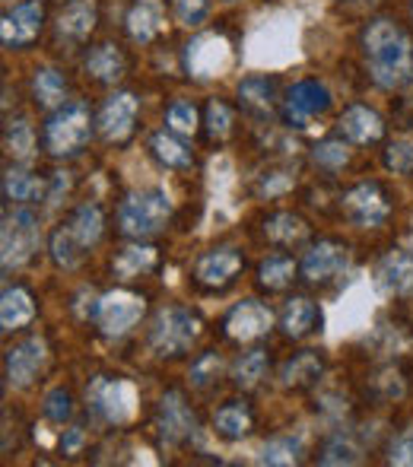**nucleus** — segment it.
Returning a JSON list of instances; mask_svg holds the SVG:
<instances>
[{
    "instance_id": "1",
    "label": "nucleus",
    "mask_w": 413,
    "mask_h": 467,
    "mask_svg": "<svg viewBox=\"0 0 413 467\" xmlns=\"http://www.w3.org/2000/svg\"><path fill=\"white\" fill-rule=\"evenodd\" d=\"M363 51L382 89H398L413 77V42L395 19H372L363 32Z\"/></svg>"
},
{
    "instance_id": "2",
    "label": "nucleus",
    "mask_w": 413,
    "mask_h": 467,
    "mask_svg": "<svg viewBox=\"0 0 413 467\" xmlns=\"http://www.w3.org/2000/svg\"><path fill=\"white\" fill-rule=\"evenodd\" d=\"M172 216V197L162 188L137 191V194L124 197L121 207H118V223H121V233L130 239H143V235L160 233L162 226Z\"/></svg>"
},
{
    "instance_id": "3",
    "label": "nucleus",
    "mask_w": 413,
    "mask_h": 467,
    "mask_svg": "<svg viewBox=\"0 0 413 467\" xmlns=\"http://www.w3.org/2000/svg\"><path fill=\"white\" fill-rule=\"evenodd\" d=\"M93 137V118L83 102H64L45 124V147L51 156H74Z\"/></svg>"
},
{
    "instance_id": "4",
    "label": "nucleus",
    "mask_w": 413,
    "mask_h": 467,
    "mask_svg": "<svg viewBox=\"0 0 413 467\" xmlns=\"http://www.w3.org/2000/svg\"><path fill=\"white\" fill-rule=\"evenodd\" d=\"M198 334H201V318L191 308L169 306L156 315L153 327H150V350L156 357H179V353L191 350Z\"/></svg>"
},
{
    "instance_id": "5",
    "label": "nucleus",
    "mask_w": 413,
    "mask_h": 467,
    "mask_svg": "<svg viewBox=\"0 0 413 467\" xmlns=\"http://www.w3.org/2000/svg\"><path fill=\"white\" fill-rule=\"evenodd\" d=\"M0 245H4V271L23 267L38 248V220L32 210H13L4 220V233H0Z\"/></svg>"
},
{
    "instance_id": "6",
    "label": "nucleus",
    "mask_w": 413,
    "mask_h": 467,
    "mask_svg": "<svg viewBox=\"0 0 413 467\" xmlns=\"http://www.w3.org/2000/svg\"><path fill=\"white\" fill-rule=\"evenodd\" d=\"M87 400L93 407L96 417L108 420V423H128L134 417V404H137V391L130 381L124 379H99L87 388Z\"/></svg>"
},
{
    "instance_id": "7",
    "label": "nucleus",
    "mask_w": 413,
    "mask_h": 467,
    "mask_svg": "<svg viewBox=\"0 0 413 467\" xmlns=\"http://www.w3.org/2000/svg\"><path fill=\"white\" fill-rule=\"evenodd\" d=\"M344 213L353 226L359 229H376L391 216V201L378 182H363V185L350 188L344 197Z\"/></svg>"
},
{
    "instance_id": "8",
    "label": "nucleus",
    "mask_w": 413,
    "mask_h": 467,
    "mask_svg": "<svg viewBox=\"0 0 413 467\" xmlns=\"http://www.w3.org/2000/svg\"><path fill=\"white\" fill-rule=\"evenodd\" d=\"M143 299L128 289H115V293L102 296L99 306H96V318L105 337H124L137 321L143 318Z\"/></svg>"
},
{
    "instance_id": "9",
    "label": "nucleus",
    "mask_w": 413,
    "mask_h": 467,
    "mask_svg": "<svg viewBox=\"0 0 413 467\" xmlns=\"http://www.w3.org/2000/svg\"><path fill=\"white\" fill-rule=\"evenodd\" d=\"M232 64V48L222 36H201L185 48V67L198 80H213Z\"/></svg>"
},
{
    "instance_id": "10",
    "label": "nucleus",
    "mask_w": 413,
    "mask_h": 467,
    "mask_svg": "<svg viewBox=\"0 0 413 467\" xmlns=\"http://www.w3.org/2000/svg\"><path fill=\"white\" fill-rule=\"evenodd\" d=\"M137 111H140V102H137L134 93H115L102 102L99 109V134L108 143H124L130 134H134V121H137Z\"/></svg>"
},
{
    "instance_id": "11",
    "label": "nucleus",
    "mask_w": 413,
    "mask_h": 467,
    "mask_svg": "<svg viewBox=\"0 0 413 467\" xmlns=\"http://www.w3.org/2000/svg\"><path fill=\"white\" fill-rule=\"evenodd\" d=\"M331 109V89L318 80H303L286 93V121L293 128H305V121Z\"/></svg>"
},
{
    "instance_id": "12",
    "label": "nucleus",
    "mask_w": 413,
    "mask_h": 467,
    "mask_svg": "<svg viewBox=\"0 0 413 467\" xmlns=\"http://www.w3.org/2000/svg\"><path fill=\"white\" fill-rule=\"evenodd\" d=\"M42 19H45V10L38 0L13 6V10L4 16V23H0V38H4L6 48H23V45H29L38 38Z\"/></svg>"
},
{
    "instance_id": "13",
    "label": "nucleus",
    "mask_w": 413,
    "mask_h": 467,
    "mask_svg": "<svg viewBox=\"0 0 413 467\" xmlns=\"http://www.w3.org/2000/svg\"><path fill=\"white\" fill-rule=\"evenodd\" d=\"M346 258H350V254H346V245H340V242H334V239L315 242L303 258V277L309 283L334 280L346 267Z\"/></svg>"
},
{
    "instance_id": "14",
    "label": "nucleus",
    "mask_w": 413,
    "mask_h": 467,
    "mask_svg": "<svg viewBox=\"0 0 413 467\" xmlns=\"http://www.w3.org/2000/svg\"><path fill=\"white\" fill-rule=\"evenodd\" d=\"M160 436L166 445H181L194 436V413L179 391H166L160 400Z\"/></svg>"
},
{
    "instance_id": "15",
    "label": "nucleus",
    "mask_w": 413,
    "mask_h": 467,
    "mask_svg": "<svg viewBox=\"0 0 413 467\" xmlns=\"http://www.w3.org/2000/svg\"><path fill=\"white\" fill-rule=\"evenodd\" d=\"M271 321H274V315H271V308L264 306V302H258V299H245V302H239V306L229 312V318H226V334L232 340H254V337H261V334H267L271 331Z\"/></svg>"
},
{
    "instance_id": "16",
    "label": "nucleus",
    "mask_w": 413,
    "mask_h": 467,
    "mask_svg": "<svg viewBox=\"0 0 413 467\" xmlns=\"http://www.w3.org/2000/svg\"><path fill=\"white\" fill-rule=\"evenodd\" d=\"M45 366V344L38 337H29L23 344H16L6 353V381L13 388H29L36 381V375Z\"/></svg>"
},
{
    "instance_id": "17",
    "label": "nucleus",
    "mask_w": 413,
    "mask_h": 467,
    "mask_svg": "<svg viewBox=\"0 0 413 467\" xmlns=\"http://www.w3.org/2000/svg\"><path fill=\"white\" fill-rule=\"evenodd\" d=\"M242 271V254L239 248H213V252H204L194 265V277L204 286H226V283L235 280V274Z\"/></svg>"
},
{
    "instance_id": "18",
    "label": "nucleus",
    "mask_w": 413,
    "mask_h": 467,
    "mask_svg": "<svg viewBox=\"0 0 413 467\" xmlns=\"http://www.w3.org/2000/svg\"><path fill=\"white\" fill-rule=\"evenodd\" d=\"M96 19H99L96 0H67L57 13V38L70 45L83 42L96 29Z\"/></svg>"
},
{
    "instance_id": "19",
    "label": "nucleus",
    "mask_w": 413,
    "mask_h": 467,
    "mask_svg": "<svg viewBox=\"0 0 413 467\" xmlns=\"http://www.w3.org/2000/svg\"><path fill=\"white\" fill-rule=\"evenodd\" d=\"M340 134L353 143H376L385 134V121L369 105H350L340 115Z\"/></svg>"
},
{
    "instance_id": "20",
    "label": "nucleus",
    "mask_w": 413,
    "mask_h": 467,
    "mask_svg": "<svg viewBox=\"0 0 413 467\" xmlns=\"http://www.w3.org/2000/svg\"><path fill=\"white\" fill-rule=\"evenodd\" d=\"M321 325V308L315 306L312 299L305 296H296V299L286 302L284 315H280V327H284L286 337L299 340V337H309L315 327Z\"/></svg>"
},
{
    "instance_id": "21",
    "label": "nucleus",
    "mask_w": 413,
    "mask_h": 467,
    "mask_svg": "<svg viewBox=\"0 0 413 467\" xmlns=\"http://www.w3.org/2000/svg\"><path fill=\"white\" fill-rule=\"evenodd\" d=\"M378 277L395 296H413V254L404 248H391L378 265Z\"/></svg>"
},
{
    "instance_id": "22",
    "label": "nucleus",
    "mask_w": 413,
    "mask_h": 467,
    "mask_svg": "<svg viewBox=\"0 0 413 467\" xmlns=\"http://www.w3.org/2000/svg\"><path fill=\"white\" fill-rule=\"evenodd\" d=\"M325 372V357L318 350H303L293 359H286L280 369V385L284 388H312Z\"/></svg>"
},
{
    "instance_id": "23",
    "label": "nucleus",
    "mask_w": 413,
    "mask_h": 467,
    "mask_svg": "<svg viewBox=\"0 0 413 467\" xmlns=\"http://www.w3.org/2000/svg\"><path fill=\"white\" fill-rule=\"evenodd\" d=\"M252 426H254V417L242 400H229V404H222L220 410L213 413L216 436H222L226 442H242V439L252 432Z\"/></svg>"
},
{
    "instance_id": "24",
    "label": "nucleus",
    "mask_w": 413,
    "mask_h": 467,
    "mask_svg": "<svg viewBox=\"0 0 413 467\" xmlns=\"http://www.w3.org/2000/svg\"><path fill=\"white\" fill-rule=\"evenodd\" d=\"M128 32L134 42L150 45L162 32V10L156 0H137L128 13Z\"/></svg>"
},
{
    "instance_id": "25",
    "label": "nucleus",
    "mask_w": 413,
    "mask_h": 467,
    "mask_svg": "<svg viewBox=\"0 0 413 467\" xmlns=\"http://www.w3.org/2000/svg\"><path fill=\"white\" fill-rule=\"evenodd\" d=\"M83 67H87V74L93 77L96 83H115L118 77L124 74V55L118 51V45H111V42L96 45L87 55V61H83Z\"/></svg>"
},
{
    "instance_id": "26",
    "label": "nucleus",
    "mask_w": 413,
    "mask_h": 467,
    "mask_svg": "<svg viewBox=\"0 0 413 467\" xmlns=\"http://www.w3.org/2000/svg\"><path fill=\"white\" fill-rule=\"evenodd\" d=\"M32 318H36L32 296L23 286L4 289V299H0V325H4V331H16V327L29 325Z\"/></svg>"
},
{
    "instance_id": "27",
    "label": "nucleus",
    "mask_w": 413,
    "mask_h": 467,
    "mask_svg": "<svg viewBox=\"0 0 413 467\" xmlns=\"http://www.w3.org/2000/svg\"><path fill=\"white\" fill-rule=\"evenodd\" d=\"M150 150H153V156L166 169H191V162H194L191 150L175 137V130H160V134H153Z\"/></svg>"
},
{
    "instance_id": "28",
    "label": "nucleus",
    "mask_w": 413,
    "mask_h": 467,
    "mask_svg": "<svg viewBox=\"0 0 413 467\" xmlns=\"http://www.w3.org/2000/svg\"><path fill=\"white\" fill-rule=\"evenodd\" d=\"M153 265H156V248H150V245L121 248V252L115 254V261H111L115 274L124 280H134V277H140V274L153 271Z\"/></svg>"
},
{
    "instance_id": "29",
    "label": "nucleus",
    "mask_w": 413,
    "mask_h": 467,
    "mask_svg": "<svg viewBox=\"0 0 413 467\" xmlns=\"http://www.w3.org/2000/svg\"><path fill=\"white\" fill-rule=\"evenodd\" d=\"M32 93H36V102L42 109H61L64 96H67V83H64V77L57 70L42 67L32 77Z\"/></svg>"
},
{
    "instance_id": "30",
    "label": "nucleus",
    "mask_w": 413,
    "mask_h": 467,
    "mask_svg": "<svg viewBox=\"0 0 413 467\" xmlns=\"http://www.w3.org/2000/svg\"><path fill=\"white\" fill-rule=\"evenodd\" d=\"M102 210L96 207V203H83L80 210H77L74 216H70V233L77 235V242H80L83 248H93L96 242H99L102 235Z\"/></svg>"
},
{
    "instance_id": "31",
    "label": "nucleus",
    "mask_w": 413,
    "mask_h": 467,
    "mask_svg": "<svg viewBox=\"0 0 413 467\" xmlns=\"http://www.w3.org/2000/svg\"><path fill=\"white\" fill-rule=\"evenodd\" d=\"M83 254H87V248H83L80 242H77V235L70 233V226H61L55 235H51V258H55L57 267L70 271V267L80 265Z\"/></svg>"
},
{
    "instance_id": "32",
    "label": "nucleus",
    "mask_w": 413,
    "mask_h": 467,
    "mask_svg": "<svg viewBox=\"0 0 413 467\" xmlns=\"http://www.w3.org/2000/svg\"><path fill=\"white\" fill-rule=\"evenodd\" d=\"M264 233L271 242H280V245H293L305 235V223L299 220L296 213H274L264 220Z\"/></svg>"
},
{
    "instance_id": "33",
    "label": "nucleus",
    "mask_w": 413,
    "mask_h": 467,
    "mask_svg": "<svg viewBox=\"0 0 413 467\" xmlns=\"http://www.w3.org/2000/svg\"><path fill=\"white\" fill-rule=\"evenodd\" d=\"M45 191L42 182L36 179V175H29L26 169H6L4 175V197L6 201H32V197H38Z\"/></svg>"
},
{
    "instance_id": "34",
    "label": "nucleus",
    "mask_w": 413,
    "mask_h": 467,
    "mask_svg": "<svg viewBox=\"0 0 413 467\" xmlns=\"http://www.w3.org/2000/svg\"><path fill=\"white\" fill-rule=\"evenodd\" d=\"M293 274H296V261L286 258V254H271L258 267V280L267 289H284L293 280Z\"/></svg>"
},
{
    "instance_id": "35",
    "label": "nucleus",
    "mask_w": 413,
    "mask_h": 467,
    "mask_svg": "<svg viewBox=\"0 0 413 467\" xmlns=\"http://www.w3.org/2000/svg\"><path fill=\"white\" fill-rule=\"evenodd\" d=\"M6 150L13 153V160H29L32 150H36V134H32V124L26 118H13L6 124Z\"/></svg>"
},
{
    "instance_id": "36",
    "label": "nucleus",
    "mask_w": 413,
    "mask_h": 467,
    "mask_svg": "<svg viewBox=\"0 0 413 467\" xmlns=\"http://www.w3.org/2000/svg\"><path fill=\"white\" fill-rule=\"evenodd\" d=\"M299 455H303V442H299V439H290V436L271 439V442L261 449L258 464H280V467H286V464H296Z\"/></svg>"
},
{
    "instance_id": "37",
    "label": "nucleus",
    "mask_w": 413,
    "mask_h": 467,
    "mask_svg": "<svg viewBox=\"0 0 413 467\" xmlns=\"http://www.w3.org/2000/svg\"><path fill=\"white\" fill-rule=\"evenodd\" d=\"M274 93H277V87H274V80H267V77H248V80L239 83L242 102L261 111H267L274 105Z\"/></svg>"
},
{
    "instance_id": "38",
    "label": "nucleus",
    "mask_w": 413,
    "mask_h": 467,
    "mask_svg": "<svg viewBox=\"0 0 413 467\" xmlns=\"http://www.w3.org/2000/svg\"><path fill=\"white\" fill-rule=\"evenodd\" d=\"M264 372H267V353L264 350H252V353H245L239 363H235L232 381L239 388H254L261 379H264Z\"/></svg>"
},
{
    "instance_id": "39",
    "label": "nucleus",
    "mask_w": 413,
    "mask_h": 467,
    "mask_svg": "<svg viewBox=\"0 0 413 467\" xmlns=\"http://www.w3.org/2000/svg\"><path fill=\"white\" fill-rule=\"evenodd\" d=\"M210 6H213V0H172L175 19L188 29H198V26L207 23Z\"/></svg>"
},
{
    "instance_id": "40",
    "label": "nucleus",
    "mask_w": 413,
    "mask_h": 467,
    "mask_svg": "<svg viewBox=\"0 0 413 467\" xmlns=\"http://www.w3.org/2000/svg\"><path fill=\"white\" fill-rule=\"evenodd\" d=\"M42 410H45V417H48L51 423H67L70 413H74V398H70L67 388H51V391L45 394Z\"/></svg>"
},
{
    "instance_id": "41",
    "label": "nucleus",
    "mask_w": 413,
    "mask_h": 467,
    "mask_svg": "<svg viewBox=\"0 0 413 467\" xmlns=\"http://www.w3.org/2000/svg\"><path fill=\"white\" fill-rule=\"evenodd\" d=\"M321 464H356L359 462V449L353 445V439L346 436H334L331 442L325 445L318 458Z\"/></svg>"
},
{
    "instance_id": "42",
    "label": "nucleus",
    "mask_w": 413,
    "mask_h": 467,
    "mask_svg": "<svg viewBox=\"0 0 413 467\" xmlns=\"http://www.w3.org/2000/svg\"><path fill=\"white\" fill-rule=\"evenodd\" d=\"M166 121H169V130L188 137V134H194V130H198V111H194L191 102H172V105H169Z\"/></svg>"
},
{
    "instance_id": "43",
    "label": "nucleus",
    "mask_w": 413,
    "mask_h": 467,
    "mask_svg": "<svg viewBox=\"0 0 413 467\" xmlns=\"http://www.w3.org/2000/svg\"><path fill=\"white\" fill-rule=\"evenodd\" d=\"M312 160L318 162L321 169H340V166H346V160H350V153H346L344 143H337V140H325V143H318V147H315Z\"/></svg>"
},
{
    "instance_id": "44",
    "label": "nucleus",
    "mask_w": 413,
    "mask_h": 467,
    "mask_svg": "<svg viewBox=\"0 0 413 467\" xmlns=\"http://www.w3.org/2000/svg\"><path fill=\"white\" fill-rule=\"evenodd\" d=\"M385 166H388L391 172H401V175L413 172V143L410 140L391 143V147L385 150Z\"/></svg>"
},
{
    "instance_id": "45",
    "label": "nucleus",
    "mask_w": 413,
    "mask_h": 467,
    "mask_svg": "<svg viewBox=\"0 0 413 467\" xmlns=\"http://www.w3.org/2000/svg\"><path fill=\"white\" fill-rule=\"evenodd\" d=\"M229 128H232V111L213 99V102L207 105V134L213 137V140H220V137L229 134Z\"/></svg>"
},
{
    "instance_id": "46",
    "label": "nucleus",
    "mask_w": 413,
    "mask_h": 467,
    "mask_svg": "<svg viewBox=\"0 0 413 467\" xmlns=\"http://www.w3.org/2000/svg\"><path fill=\"white\" fill-rule=\"evenodd\" d=\"M216 372H220V357H216V353H204V357L191 366V381L194 385H207V381L216 379Z\"/></svg>"
},
{
    "instance_id": "47",
    "label": "nucleus",
    "mask_w": 413,
    "mask_h": 467,
    "mask_svg": "<svg viewBox=\"0 0 413 467\" xmlns=\"http://www.w3.org/2000/svg\"><path fill=\"white\" fill-rule=\"evenodd\" d=\"M391 464H413V426L404 430L401 436L391 442V455H388Z\"/></svg>"
},
{
    "instance_id": "48",
    "label": "nucleus",
    "mask_w": 413,
    "mask_h": 467,
    "mask_svg": "<svg viewBox=\"0 0 413 467\" xmlns=\"http://www.w3.org/2000/svg\"><path fill=\"white\" fill-rule=\"evenodd\" d=\"M61 445H64V451H67V455H77V449L83 445V430H80V426H70Z\"/></svg>"
},
{
    "instance_id": "49",
    "label": "nucleus",
    "mask_w": 413,
    "mask_h": 467,
    "mask_svg": "<svg viewBox=\"0 0 413 467\" xmlns=\"http://www.w3.org/2000/svg\"><path fill=\"white\" fill-rule=\"evenodd\" d=\"M346 4H359V0H346Z\"/></svg>"
},
{
    "instance_id": "50",
    "label": "nucleus",
    "mask_w": 413,
    "mask_h": 467,
    "mask_svg": "<svg viewBox=\"0 0 413 467\" xmlns=\"http://www.w3.org/2000/svg\"><path fill=\"white\" fill-rule=\"evenodd\" d=\"M410 16H413V0H410Z\"/></svg>"
},
{
    "instance_id": "51",
    "label": "nucleus",
    "mask_w": 413,
    "mask_h": 467,
    "mask_svg": "<svg viewBox=\"0 0 413 467\" xmlns=\"http://www.w3.org/2000/svg\"><path fill=\"white\" fill-rule=\"evenodd\" d=\"M410 99H413V93H410Z\"/></svg>"
}]
</instances>
